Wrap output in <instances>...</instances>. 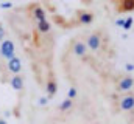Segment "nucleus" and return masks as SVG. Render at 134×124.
<instances>
[{
  "mask_svg": "<svg viewBox=\"0 0 134 124\" xmlns=\"http://www.w3.org/2000/svg\"><path fill=\"white\" fill-rule=\"evenodd\" d=\"M103 39L104 37H101L100 31H95V33H92V34L87 36L86 45H87V48L91 51H100L101 48H103Z\"/></svg>",
  "mask_w": 134,
  "mask_h": 124,
  "instance_id": "nucleus-4",
  "label": "nucleus"
},
{
  "mask_svg": "<svg viewBox=\"0 0 134 124\" xmlns=\"http://www.w3.org/2000/svg\"><path fill=\"white\" fill-rule=\"evenodd\" d=\"M95 16L89 9H78L76 11V23L78 25H91L94 22Z\"/></svg>",
  "mask_w": 134,
  "mask_h": 124,
  "instance_id": "nucleus-6",
  "label": "nucleus"
},
{
  "mask_svg": "<svg viewBox=\"0 0 134 124\" xmlns=\"http://www.w3.org/2000/svg\"><path fill=\"white\" fill-rule=\"evenodd\" d=\"M36 28L37 31L41 33V34H47V33H50L52 31V23H50V20H39V22H36Z\"/></svg>",
  "mask_w": 134,
  "mask_h": 124,
  "instance_id": "nucleus-11",
  "label": "nucleus"
},
{
  "mask_svg": "<svg viewBox=\"0 0 134 124\" xmlns=\"http://www.w3.org/2000/svg\"><path fill=\"white\" fill-rule=\"evenodd\" d=\"M28 13H30V16L33 17L36 22H39V20H45L47 19V14H45V11L41 8V5H37V3H31L30 6H28Z\"/></svg>",
  "mask_w": 134,
  "mask_h": 124,
  "instance_id": "nucleus-9",
  "label": "nucleus"
},
{
  "mask_svg": "<svg viewBox=\"0 0 134 124\" xmlns=\"http://www.w3.org/2000/svg\"><path fill=\"white\" fill-rule=\"evenodd\" d=\"M73 107V99H70V98H66L59 106H58V110L59 112H70V109Z\"/></svg>",
  "mask_w": 134,
  "mask_h": 124,
  "instance_id": "nucleus-12",
  "label": "nucleus"
},
{
  "mask_svg": "<svg viewBox=\"0 0 134 124\" xmlns=\"http://www.w3.org/2000/svg\"><path fill=\"white\" fill-rule=\"evenodd\" d=\"M44 89H45V93H47V98L48 99H52L56 92H58V82H56V78L53 76V78H48L47 79V82H45V85H44Z\"/></svg>",
  "mask_w": 134,
  "mask_h": 124,
  "instance_id": "nucleus-10",
  "label": "nucleus"
},
{
  "mask_svg": "<svg viewBox=\"0 0 134 124\" xmlns=\"http://www.w3.org/2000/svg\"><path fill=\"white\" fill-rule=\"evenodd\" d=\"M5 39H8V31H6V28L0 23V42H3Z\"/></svg>",
  "mask_w": 134,
  "mask_h": 124,
  "instance_id": "nucleus-14",
  "label": "nucleus"
},
{
  "mask_svg": "<svg viewBox=\"0 0 134 124\" xmlns=\"http://www.w3.org/2000/svg\"><path fill=\"white\" fill-rule=\"evenodd\" d=\"M14 54H16V45L11 39H5L3 42H0V59L8 61Z\"/></svg>",
  "mask_w": 134,
  "mask_h": 124,
  "instance_id": "nucleus-2",
  "label": "nucleus"
},
{
  "mask_svg": "<svg viewBox=\"0 0 134 124\" xmlns=\"http://www.w3.org/2000/svg\"><path fill=\"white\" fill-rule=\"evenodd\" d=\"M6 68H8V73L9 75H19L22 71V61L19 56H13L6 61Z\"/></svg>",
  "mask_w": 134,
  "mask_h": 124,
  "instance_id": "nucleus-7",
  "label": "nucleus"
},
{
  "mask_svg": "<svg viewBox=\"0 0 134 124\" xmlns=\"http://www.w3.org/2000/svg\"><path fill=\"white\" fill-rule=\"evenodd\" d=\"M133 23H134V19L130 16V17H126V19L123 20V25H122V28H125V30H130V28L133 27Z\"/></svg>",
  "mask_w": 134,
  "mask_h": 124,
  "instance_id": "nucleus-13",
  "label": "nucleus"
},
{
  "mask_svg": "<svg viewBox=\"0 0 134 124\" xmlns=\"http://www.w3.org/2000/svg\"><path fill=\"white\" fill-rule=\"evenodd\" d=\"M87 51H89V48H87V45H86V42H84L83 39H75V40L72 42V53H73L75 56H78V58H86V56H87Z\"/></svg>",
  "mask_w": 134,
  "mask_h": 124,
  "instance_id": "nucleus-5",
  "label": "nucleus"
},
{
  "mask_svg": "<svg viewBox=\"0 0 134 124\" xmlns=\"http://www.w3.org/2000/svg\"><path fill=\"white\" fill-rule=\"evenodd\" d=\"M114 3H115V11L119 14L134 11V0H114Z\"/></svg>",
  "mask_w": 134,
  "mask_h": 124,
  "instance_id": "nucleus-8",
  "label": "nucleus"
},
{
  "mask_svg": "<svg viewBox=\"0 0 134 124\" xmlns=\"http://www.w3.org/2000/svg\"><path fill=\"white\" fill-rule=\"evenodd\" d=\"M67 98H70V99H75V98H76V89H75V87H70V89H69Z\"/></svg>",
  "mask_w": 134,
  "mask_h": 124,
  "instance_id": "nucleus-15",
  "label": "nucleus"
},
{
  "mask_svg": "<svg viewBox=\"0 0 134 124\" xmlns=\"http://www.w3.org/2000/svg\"><path fill=\"white\" fill-rule=\"evenodd\" d=\"M0 124H8V123H6V121H5L3 118H0Z\"/></svg>",
  "mask_w": 134,
  "mask_h": 124,
  "instance_id": "nucleus-16",
  "label": "nucleus"
},
{
  "mask_svg": "<svg viewBox=\"0 0 134 124\" xmlns=\"http://www.w3.org/2000/svg\"><path fill=\"white\" fill-rule=\"evenodd\" d=\"M8 82L13 87V90H16V92L19 93V102H20V99H22V96L25 93V79H24V76L20 73L19 75H11V78H9Z\"/></svg>",
  "mask_w": 134,
  "mask_h": 124,
  "instance_id": "nucleus-3",
  "label": "nucleus"
},
{
  "mask_svg": "<svg viewBox=\"0 0 134 124\" xmlns=\"http://www.w3.org/2000/svg\"><path fill=\"white\" fill-rule=\"evenodd\" d=\"M134 87V78L131 75H122L115 81V90L119 93H126L131 92Z\"/></svg>",
  "mask_w": 134,
  "mask_h": 124,
  "instance_id": "nucleus-1",
  "label": "nucleus"
}]
</instances>
